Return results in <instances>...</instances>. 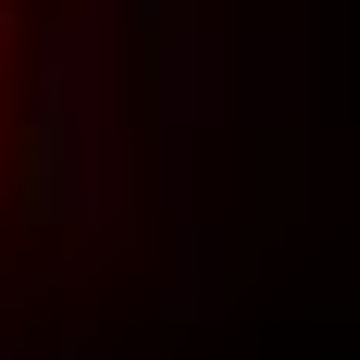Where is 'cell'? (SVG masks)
Instances as JSON below:
<instances>
[{
	"instance_id": "cell-1",
	"label": "cell",
	"mask_w": 360,
	"mask_h": 360,
	"mask_svg": "<svg viewBox=\"0 0 360 360\" xmlns=\"http://www.w3.org/2000/svg\"><path fill=\"white\" fill-rule=\"evenodd\" d=\"M0 37H13V0H0Z\"/></svg>"
}]
</instances>
